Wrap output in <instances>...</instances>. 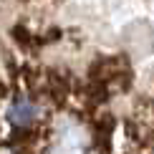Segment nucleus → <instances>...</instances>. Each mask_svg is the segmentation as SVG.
<instances>
[{
	"mask_svg": "<svg viewBox=\"0 0 154 154\" xmlns=\"http://www.w3.org/2000/svg\"><path fill=\"white\" fill-rule=\"evenodd\" d=\"M61 116L154 154V0H0V154H46Z\"/></svg>",
	"mask_w": 154,
	"mask_h": 154,
	"instance_id": "nucleus-1",
	"label": "nucleus"
}]
</instances>
